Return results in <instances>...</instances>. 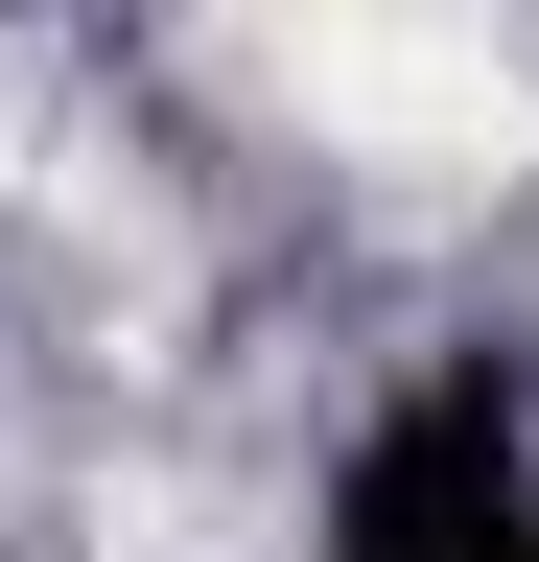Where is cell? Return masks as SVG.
<instances>
[{"instance_id":"obj_2","label":"cell","mask_w":539,"mask_h":562,"mask_svg":"<svg viewBox=\"0 0 539 562\" xmlns=\"http://www.w3.org/2000/svg\"><path fill=\"white\" fill-rule=\"evenodd\" d=\"M516 562H539V539H516Z\"/></svg>"},{"instance_id":"obj_1","label":"cell","mask_w":539,"mask_h":562,"mask_svg":"<svg viewBox=\"0 0 539 562\" xmlns=\"http://www.w3.org/2000/svg\"><path fill=\"white\" fill-rule=\"evenodd\" d=\"M539 539V398L493 351H446L423 398L352 422V469H328V562H516Z\"/></svg>"}]
</instances>
